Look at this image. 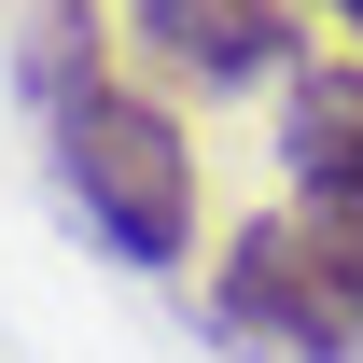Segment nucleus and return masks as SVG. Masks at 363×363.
<instances>
[{
  "label": "nucleus",
  "mask_w": 363,
  "mask_h": 363,
  "mask_svg": "<svg viewBox=\"0 0 363 363\" xmlns=\"http://www.w3.org/2000/svg\"><path fill=\"white\" fill-rule=\"evenodd\" d=\"M210 335L238 363H363V210H308V224L224 238Z\"/></svg>",
  "instance_id": "obj_1"
},
{
  "label": "nucleus",
  "mask_w": 363,
  "mask_h": 363,
  "mask_svg": "<svg viewBox=\"0 0 363 363\" xmlns=\"http://www.w3.org/2000/svg\"><path fill=\"white\" fill-rule=\"evenodd\" d=\"M43 126H56V182H70V210H84L126 266H182L196 252V140L154 112V98L126 84H56L43 98Z\"/></svg>",
  "instance_id": "obj_2"
},
{
  "label": "nucleus",
  "mask_w": 363,
  "mask_h": 363,
  "mask_svg": "<svg viewBox=\"0 0 363 363\" xmlns=\"http://www.w3.org/2000/svg\"><path fill=\"white\" fill-rule=\"evenodd\" d=\"M126 28L154 70H182L196 98L224 84H279L294 56H308V28H294V0H126Z\"/></svg>",
  "instance_id": "obj_3"
},
{
  "label": "nucleus",
  "mask_w": 363,
  "mask_h": 363,
  "mask_svg": "<svg viewBox=\"0 0 363 363\" xmlns=\"http://www.w3.org/2000/svg\"><path fill=\"white\" fill-rule=\"evenodd\" d=\"M279 154H294V182H308V210H363V70H321V56H294Z\"/></svg>",
  "instance_id": "obj_4"
},
{
  "label": "nucleus",
  "mask_w": 363,
  "mask_h": 363,
  "mask_svg": "<svg viewBox=\"0 0 363 363\" xmlns=\"http://www.w3.org/2000/svg\"><path fill=\"white\" fill-rule=\"evenodd\" d=\"M321 14H335V28H350V43H363V0H321Z\"/></svg>",
  "instance_id": "obj_5"
}]
</instances>
